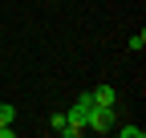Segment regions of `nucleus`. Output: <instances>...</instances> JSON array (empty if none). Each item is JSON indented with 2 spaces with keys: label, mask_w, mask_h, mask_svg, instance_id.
Masks as SVG:
<instances>
[{
  "label": "nucleus",
  "mask_w": 146,
  "mask_h": 138,
  "mask_svg": "<svg viewBox=\"0 0 146 138\" xmlns=\"http://www.w3.org/2000/svg\"><path fill=\"white\" fill-rule=\"evenodd\" d=\"M89 94H94L98 106H114V102H118V90H114V85H98V90H89Z\"/></svg>",
  "instance_id": "f03ea898"
},
{
  "label": "nucleus",
  "mask_w": 146,
  "mask_h": 138,
  "mask_svg": "<svg viewBox=\"0 0 146 138\" xmlns=\"http://www.w3.org/2000/svg\"><path fill=\"white\" fill-rule=\"evenodd\" d=\"M12 118H16V110L8 106V102H0V126H12Z\"/></svg>",
  "instance_id": "7ed1b4c3"
},
{
  "label": "nucleus",
  "mask_w": 146,
  "mask_h": 138,
  "mask_svg": "<svg viewBox=\"0 0 146 138\" xmlns=\"http://www.w3.org/2000/svg\"><path fill=\"white\" fill-rule=\"evenodd\" d=\"M118 134H122V138H142V134H146V130H142V126H122V130H118Z\"/></svg>",
  "instance_id": "39448f33"
},
{
  "label": "nucleus",
  "mask_w": 146,
  "mask_h": 138,
  "mask_svg": "<svg viewBox=\"0 0 146 138\" xmlns=\"http://www.w3.org/2000/svg\"><path fill=\"white\" fill-rule=\"evenodd\" d=\"M85 130H94V134H106V130H114V106H89L85 114Z\"/></svg>",
  "instance_id": "f257e3e1"
},
{
  "label": "nucleus",
  "mask_w": 146,
  "mask_h": 138,
  "mask_svg": "<svg viewBox=\"0 0 146 138\" xmlns=\"http://www.w3.org/2000/svg\"><path fill=\"white\" fill-rule=\"evenodd\" d=\"M130 49H134V53H142V49H146V33H142V29L130 37Z\"/></svg>",
  "instance_id": "20e7f679"
}]
</instances>
